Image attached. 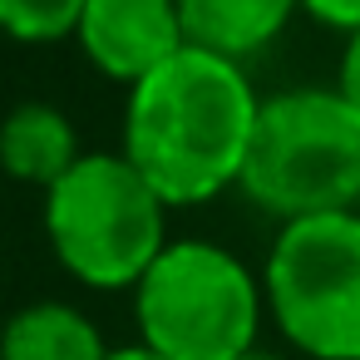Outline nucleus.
<instances>
[{
    "mask_svg": "<svg viewBox=\"0 0 360 360\" xmlns=\"http://www.w3.org/2000/svg\"><path fill=\"white\" fill-rule=\"evenodd\" d=\"M262 99L237 60L183 45L168 65L129 84L124 158L168 207L212 202L242 178Z\"/></svg>",
    "mask_w": 360,
    "mask_h": 360,
    "instance_id": "obj_1",
    "label": "nucleus"
},
{
    "mask_svg": "<svg viewBox=\"0 0 360 360\" xmlns=\"http://www.w3.org/2000/svg\"><path fill=\"white\" fill-rule=\"evenodd\" d=\"M237 188L281 222L350 212L360 202V119L335 89L262 99Z\"/></svg>",
    "mask_w": 360,
    "mask_h": 360,
    "instance_id": "obj_2",
    "label": "nucleus"
},
{
    "mask_svg": "<svg viewBox=\"0 0 360 360\" xmlns=\"http://www.w3.org/2000/svg\"><path fill=\"white\" fill-rule=\"evenodd\" d=\"M168 202L124 153H79L45 193V232L60 266L99 291L139 286L158 262Z\"/></svg>",
    "mask_w": 360,
    "mask_h": 360,
    "instance_id": "obj_3",
    "label": "nucleus"
},
{
    "mask_svg": "<svg viewBox=\"0 0 360 360\" xmlns=\"http://www.w3.org/2000/svg\"><path fill=\"white\" fill-rule=\"evenodd\" d=\"M266 291L217 242H168L134 286L139 340L168 360H237L257 350Z\"/></svg>",
    "mask_w": 360,
    "mask_h": 360,
    "instance_id": "obj_4",
    "label": "nucleus"
},
{
    "mask_svg": "<svg viewBox=\"0 0 360 360\" xmlns=\"http://www.w3.org/2000/svg\"><path fill=\"white\" fill-rule=\"evenodd\" d=\"M266 311L311 360H360V212L281 222L266 257Z\"/></svg>",
    "mask_w": 360,
    "mask_h": 360,
    "instance_id": "obj_5",
    "label": "nucleus"
},
{
    "mask_svg": "<svg viewBox=\"0 0 360 360\" xmlns=\"http://www.w3.org/2000/svg\"><path fill=\"white\" fill-rule=\"evenodd\" d=\"M75 40L99 75L139 84L188 45V30L178 0H89Z\"/></svg>",
    "mask_w": 360,
    "mask_h": 360,
    "instance_id": "obj_6",
    "label": "nucleus"
},
{
    "mask_svg": "<svg viewBox=\"0 0 360 360\" xmlns=\"http://www.w3.org/2000/svg\"><path fill=\"white\" fill-rule=\"evenodd\" d=\"M296 11H301V0H178L188 45L237 60V65L247 55L266 50Z\"/></svg>",
    "mask_w": 360,
    "mask_h": 360,
    "instance_id": "obj_7",
    "label": "nucleus"
},
{
    "mask_svg": "<svg viewBox=\"0 0 360 360\" xmlns=\"http://www.w3.org/2000/svg\"><path fill=\"white\" fill-rule=\"evenodd\" d=\"M79 163V139L75 124L55 104H20L0 124V168L15 183L55 188L70 168Z\"/></svg>",
    "mask_w": 360,
    "mask_h": 360,
    "instance_id": "obj_8",
    "label": "nucleus"
},
{
    "mask_svg": "<svg viewBox=\"0 0 360 360\" xmlns=\"http://www.w3.org/2000/svg\"><path fill=\"white\" fill-rule=\"evenodd\" d=\"M0 360H109L94 321L65 301H35L0 330Z\"/></svg>",
    "mask_w": 360,
    "mask_h": 360,
    "instance_id": "obj_9",
    "label": "nucleus"
},
{
    "mask_svg": "<svg viewBox=\"0 0 360 360\" xmlns=\"http://www.w3.org/2000/svg\"><path fill=\"white\" fill-rule=\"evenodd\" d=\"M89 0H0V30L25 45H50L79 30Z\"/></svg>",
    "mask_w": 360,
    "mask_h": 360,
    "instance_id": "obj_10",
    "label": "nucleus"
},
{
    "mask_svg": "<svg viewBox=\"0 0 360 360\" xmlns=\"http://www.w3.org/2000/svg\"><path fill=\"white\" fill-rule=\"evenodd\" d=\"M335 94L345 99V109L360 119V30H350L345 55H340V75H335Z\"/></svg>",
    "mask_w": 360,
    "mask_h": 360,
    "instance_id": "obj_11",
    "label": "nucleus"
},
{
    "mask_svg": "<svg viewBox=\"0 0 360 360\" xmlns=\"http://www.w3.org/2000/svg\"><path fill=\"white\" fill-rule=\"evenodd\" d=\"M301 11L316 15L321 25H335V30H360V0H301Z\"/></svg>",
    "mask_w": 360,
    "mask_h": 360,
    "instance_id": "obj_12",
    "label": "nucleus"
},
{
    "mask_svg": "<svg viewBox=\"0 0 360 360\" xmlns=\"http://www.w3.org/2000/svg\"><path fill=\"white\" fill-rule=\"evenodd\" d=\"M109 360H168V355H158L153 345H119V350H109Z\"/></svg>",
    "mask_w": 360,
    "mask_h": 360,
    "instance_id": "obj_13",
    "label": "nucleus"
},
{
    "mask_svg": "<svg viewBox=\"0 0 360 360\" xmlns=\"http://www.w3.org/2000/svg\"><path fill=\"white\" fill-rule=\"evenodd\" d=\"M237 360H281V355H271V350H247V355H237Z\"/></svg>",
    "mask_w": 360,
    "mask_h": 360,
    "instance_id": "obj_14",
    "label": "nucleus"
}]
</instances>
